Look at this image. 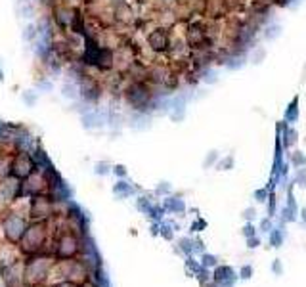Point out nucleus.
Returning <instances> with one entry per match:
<instances>
[{
    "label": "nucleus",
    "instance_id": "ddd939ff",
    "mask_svg": "<svg viewBox=\"0 0 306 287\" xmlns=\"http://www.w3.org/2000/svg\"><path fill=\"white\" fill-rule=\"evenodd\" d=\"M165 207H167V209H170V211H174V213H184V209H186L184 201H182V199H176V198L167 199Z\"/></svg>",
    "mask_w": 306,
    "mask_h": 287
},
{
    "label": "nucleus",
    "instance_id": "393cba45",
    "mask_svg": "<svg viewBox=\"0 0 306 287\" xmlns=\"http://www.w3.org/2000/svg\"><path fill=\"white\" fill-rule=\"evenodd\" d=\"M254 216H256V211H254L252 207H249V209H245V211H243V218H245L247 222H252V220H254Z\"/></svg>",
    "mask_w": 306,
    "mask_h": 287
},
{
    "label": "nucleus",
    "instance_id": "9b49d317",
    "mask_svg": "<svg viewBox=\"0 0 306 287\" xmlns=\"http://www.w3.org/2000/svg\"><path fill=\"white\" fill-rule=\"evenodd\" d=\"M113 192H115L117 196H121V198H126V196H130L134 190H132V186H130V184H126V182L121 180V182H117V184H115Z\"/></svg>",
    "mask_w": 306,
    "mask_h": 287
},
{
    "label": "nucleus",
    "instance_id": "7ed1b4c3",
    "mask_svg": "<svg viewBox=\"0 0 306 287\" xmlns=\"http://www.w3.org/2000/svg\"><path fill=\"white\" fill-rule=\"evenodd\" d=\"M147 44L155 54H167L170 48V33L167 27H155L147 35Z\"/></svg>",
    "mask_w": 306,
    "mask_h": 287
},
{
    "label": "nucleus",
    "instance_id": "7c9ffc66",
    "mask_svg": "<svg viewBox=\"0 0 306 287\" xmlns=\"http://www.w3.org/2000/svg\"><path fill=\"white\" fill-rule=\"evenodd\" d=\"M161 233H163V235H165V237H167V239H172V233L168 232V228H165V226H163Z\"/></svg>",
    "mask_w": 306,
    "mask_h": 287
},
{
    "label": "nucleus",
    "instance_id": "f3484780",
    "mask_svg": "<svg viewBox=\"0 0 306 287\" xmlns=\"http://www.w3.org/2000/svg\"><path fill=\"white\" fill-rule=\"evenodd\" d=\"M266 57V50L264 48H258V46H254V52H252L251 59L252 63H262V59Z\"/></svg>",
    "mask_w": 306,
    "mask_h": 287
},
{
    "label": "nucleus",
    "instance_id": "6ab92c4d",
    "mask_svg": "<svg viewBox=\"0 0 306 287\" xmlns=\"http://www.w3.org/2000/svg\"><path fill=\"white\" fill-rule=\"evenodd\" d=\"M276 215V192L272 190L270 194H268V216H274Z\"/></svg>",
    "mask_w": 306,
    "mask_h": 287
},
{
    "label": "nucleus",
    "instance_id": "2eb2a0df",
    "mask_svg": "<svg viewBox=\"0 0 306 287\" xmlns=\"http://www.w3.org/2000/svg\"><path fill=\"white\" fill-rule=\"evenodd\" d=\"M234 165H235L234 155H226L222 161L216 165V169H218V171H232V169H234Z\"/></svg>",
    "mask_w": 306,
    "mask_h": 287
},
{
    "label": "nucleus",
    "instance_id": "bb28decb",
    "mask_svg": "<svg viewBox=\"0 0 306 287\" xmlns=\"http://www.w3.org/2000/svg\"><path fill=\"white\" fill-rule=\"evenodd\" d=\"M205 226H207V222H205V220H201V218H199L197 222H194V224H192V230H194V232H201V230H203V228H205Z\"/></svg>",
    "mask_w": 306,
    "mask_h": 287
},
{
    "label": "nucleus",
    "instance_id": "1a4fd4ad",
    "mask_svg": "<svg viewBox=\"0 0 306 287\" xmlns=\"http://www.w3.org/2000/svg\"><path fill=\"white\" fill-rule=\"evenodd\" d=\"M73 14H75V10L57 8V10H56V21H57V25H59L61 29H65V27H71Z\"/></svg>",
    "mask_w": 306,
    "mask_h": 287
},
{
    "label": "nucleus",
    "instance_id": "39448f33",
    "mask_svg": "<svg viewBox=\"0 0 306 287\" xmlns=\"http://www.w3.org/2000/svg\"><path fill=\"white\" fill-rule=\"evenodd\" d=\"M4 228H6V235H8L12 241H18L19 237L23 235V232H25V224H23V220L16 215L8 216V218L4 220Z\"/></svg>",
    "mask_w": 306,
    "mask_h": 287
},
{
    "label": "nucleus",
    "instance_id": "f257e3e1",
    "mask_svg": "<svg viewBox=\"0 0 306 287\" xmlns=\"http://www.w3.org/2000/svg\"><path fill=\"white\" fill-rule=\"evenodd\" d=\"M126 104L138 113L151 111L159 106V96L153 92L149 83L145 81H132L125 90Z\"/></svg>",
    "mask_w": 306,
    "mask_h": 287
},
{
    "label": "nucleus",
    "instance_id": "b1692460",
    "mask_svg": "<svg viewBox=\"0 0 306 287\" xmlns=\"http://www.w3.org/2000/svg\"><path fill=\"white\" fill-rule=\"evenodd\" d=\"M251 274H252V268L249 266V264H245L243 268L239 270V276H241V280H249V278H251Z\"/></svg>",
    "mask_w": 306,
    "mask_h": 287
},
{
    "label": "nucleus",
    "instance_id": "aec40b11",
    "mask_svg": "<svg viewBox=\"0 0 306 287\" xmlns=\"http://www.w3.org/2000/svg\"><path fill=\"white\" fill-rule=\"evenodd\" d=\"M297 186L306 188V169H305V167L297 169Z\"/></svg>",
    "mask_w": 306,
    "mask_h": 287
},
{
    "label": "nucleus",
    "instance_id": "dca6fc26",
    "mask_svg": "<svg viewBox=\"0 0 306 287\" xmlns=\"http://www.w3.org/2000/svg\"><path fill=\"white\" fill-rule=\"evenodd\" d=\"M283 241V235L279 230H270V245L272 247H279Z\"/></svg>",
    "mask_w": 306,
    "mask_h": 287
},
{
    "label": "nucleus",
    "instance_id": "0eeeda50",
    "mask_svg": "<svg viewBox=\"0 0 306 287\" xmlns=\"http://www.w3.org/2000/svg\"><path fill=\"white\" fill-rule=\"evenodd\" d=\"M230 280H234V270L230 268V266H222V264H218L213 272V282H215L216 286H226Z\"/></svg>",
    "mask_w": 306,
    "mask_h": 287
},
{
    "label": "nucleus",
    "instance_id": "a878e982",
    "mask_svg": "<svg viewBox=\"0 0 306 287\" xmlns=\"http://www.w3.org/2000/svg\"><path fill=\"white\" fill-rule=\"evenodd\" d=\"M260 245V239L256 237V235H252V237H247V247L249 249H256Z\"/></svg>",
    "mask_w": 306,
    "mask_h": 287
},
{
    "label": "nucleus",
    "instance_id": "2f4dec72",
    "mask_svg": "<svg viewBox=\"0 0 306 287\" xmlns=\"http://www.w3.org/2000/svg\"><path fill=\"white\" fill-rule=\"evenodd\" d=\"M274 272H276V274H281V266H279V260H276V262H274Z\"/></svg>",
    "mask_w": 306,
    "mask_h": 287
},
{
    "label": "nucleus",
    "instance_id": "9d476101",
    "mask_svg": "<svg viewBox=\"0 0 306 287\" xmlns=\"http://www.w3.org/2000/svg\"><path fill=\"white\" fill-rule=\"evenodd\" d=\"M291 165L295 169H301V167H306V155L301 151V149H295L291 151Z\"/></svg>",
    "mask_w": 306,
    "mask_h": 287
},
{
    "label": "nucleus",
    "instance_id": "4be33fe9",
    "mask_svg": "<svg viewBox=\"0 0 306 287\" xmlns=\"http://www.w3.org/2000/svg\"><path fill=\"white\" fill-rule=\"evenodd\" d=\"M136 205H138V209H140L142 213H149V211H151V207H153V205L147 201V198H140Z\"/></svg>",
    "mask_w": 306,
    "mask_h": 287
},
{
    "label": "nucleus",
    "instance_id": "4468645a",
    "mask_svg": "<svg viewBox=\"0 0 306 287\" xmlns=\"http://www.w3.org/2000/svg\"><path fill=\"white\" fill-rule=\"evenodd\" d=\"M201 258H203V260H201V266H203V268H216V266H218V258H216L215 255L203 253Z\"/></svg>",
    "mask_w": 306,
    "mask_h": 287
},
{
    "label": "nucleus",
    "instance_id": "c756f323",
    "mask_svg": "<svg viewBox=\"0 0 306 287\" xmlns=\"http://www.w3.org/2000/svg\"><path fill=\"white\" fill-rule=\"evenodd\" d=\"M96 171H98V172H100V174H106V172H108V171H106V163H100V165H98V169H96Z\"/></svg>",
    "mask_w": 306,
    "mask_h": 287
},
{
    "label": "nucleus",
    "instance_id": "412c9836",
    "mask_svg": "<svg viewBox=\"0 0 306 287\" xmlns=\"http://www.w3.org/2000/svg\"><path fill=\"white\" fill-rule=\"evenodd\" d=\"M216 159H218V151H215V149H213V151H209V155H207V157H205V161H203V167H205V169H209L211 165H215Z\"/></svg>",
    "mask_w": 306,
    "mask_h": 287
},
{
    "label": "nucleus",
    "instance_id": "473e14b6",
    "mask_svg": "<svg viewBox=\"0 0 306 287\" xmlns=\"http://www.w3.org/2000/svg\"><path fill=\"white\" fill-rule=\"evenodd\" d=\"M301 220H303V222H306V207H303V209H301Z\"/></svg>",
    "mask_w": 306,
    "mask_h": 287
},
{
    "label": "nucleus",
    "instance_id": "f8f14e48",
    "mask_svg": "<svg viewBox=\"0 0 306 287\" xmlns=\"http://www.w3.org/2000/svg\"><path fill=\"white\" fill-rule=\"evenodd\" d=\"M279 35H281V25H278V23H270V25H266V29H264V36H266L268 40H276Z\"/></svg>",
    "mask_w": 306,
    "mask_h": 287
},
{
    "label": "nucleus",
    "instance_id": "f03ea898",
    "mask_svg": "<svg viewBox=\"0 0 306 287\" xmlns=\"http://www.w3.org/2000/svg\"><path fill=\"white\" fill-rule=\"evenodd\" d=\"M184 40H186L190 50H211V48L216 46L215 42L211 40L209 33H207V19L205 21L192 19L190 23H186Z\"/></svg>",
    "mask_w": 306,
    "mask_h": 287
},
{
    "label": "nucleus",
    "instance_id": "6e6552de",
    "mask_svg": "<svg viewBox=\"0 0 306 287\" xmlns=\"http://www.w3.org/2000/svg\"><path fill=\"white\" fill-rule=\"evenodd\" d=\"M299 102H301V98L299 96H295L291 102H289V106L285 108V123L291 125V123H297L299 121V117H301V108H299Z\"/></svg>",
    "mask_w": 306,
    "mask_h": 287
},
{
    "label": "nucleus",
    "instance_id": "a211bd4d",
    "mask_svg": "<svg viewBox=\"0 0 306 287\" xmlns=\"http://www.w3.org/2000/svg\"><path fill=\"white\" fill-rule=\"evenodd\" d=\"M241 233L245 235V239H247V237H252V235H256V226H254V222H247V224L243 226Z\"/></svg>",
    "mask_w": 306,
    "mask_h": 287
},
{
    "label": "nucleus",
    "instance_id": "c85d7f7f",
    "mask_svg": "<svg viewBox=\"0 0 306 287\" xmlns=\"http://www.w3.org/2000/svg\"><path fill=\"white\" fill-rule=\"evenodd\" d=\"M113 172H115L117 176H121V178H123V176H126V169L123 167V165H117V167H113Z\"/></svg>",
    "mask_w": 306,
    "mask_h": 287
},
{
    "label": "nucleus",
    "instance_id": "5701e85b",
    "mask_svg": "<svg viewBox=\"0 0 306 287\" xmlns=\"http://www.w3.org/2000/svg\"><path fill=\"white\" fill-rule=\"evenodd\" d=\"M268 194H270V192H268L266 188H260V190H256V192H254V199H256V201H260V203H264V201L268 199Z\"/></svg>",
    "mask_w": 306,
    "mask_h": 287
},
{
    "label": "nucleus",
    "instance_id": "423d86ee",
    "mask_svg": "<svg viewBox=\"0 0 306 287\" xmlns=\"http://www.w3.org/2000/svg\"><path fill=\"white\" fill-rule=\"evenodd\" d=\"M50 199L42 198V196H36L33 198V209H31V213H33V218H46V216L50 215Z\"/></svg>",
    "mask_w": 306,
    "mask_h": 287
},
{
    "label": "nucleus",
    "instance_id": "20e7f679",
    "mask_svg": "<svg viewBox=\"0 0 306 287\" xmlns=\"http://www.w3.org/2000/svg\"><path fill=\"white\" fill-rule=\"evenodd\" d=\"M33 169H36V167L29 153H19L18 157H16V161L12 163V174L19 180L25 178V176H31Z\"/></svg>",
    "mask_w": 306,
    "mask_h": 287
},
{
    "label": "nucleus",
    "instance_id": "cd10ccee",
    "mask_svg": "<svg viewBox=\"0 0 306 287\" xmlns=\"http://www.w3.org/2000/svg\"><path fill=\"white\" fill-rule=\"evenodd\" d=\"M270 228H272V222H270V216H268V218H264V220L260 222V230H262V232H270Z\"/></svg>",
    "mask_w": 306,
    "mask_h": 287
}]
</instances>
